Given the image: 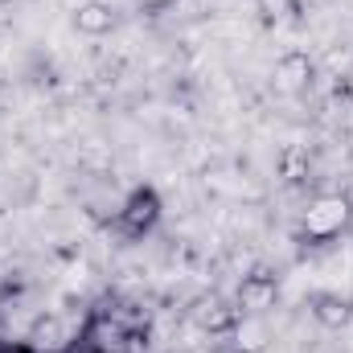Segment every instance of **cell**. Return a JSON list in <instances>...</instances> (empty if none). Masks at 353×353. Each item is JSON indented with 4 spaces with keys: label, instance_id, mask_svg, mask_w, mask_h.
<instances>
[{
    "label": "cell",
    "instance_id": "4",
    "mask_svg": "<svg viewBox=\"0 0 353 353\" xmlns=\"http://www.w3.org/2000/svg\"><path fill=\"white\" fill-rule=\"evenodd\" d=\"M275 79H279V87L288 90H300L308 79H312V62H308V54H283L279 62H275Z\"/></svg>",
    "mask_w": 353,
    "mask_h": 353
},
{
    "label": "cell",
    "instance_id": "6",
    "mask_svg": "<svg viewBox=\"0 0 353 353\" xmlns=\"http://www.w3.org/2000/svg\"><path fill=\"white\" fill-rule=\"evenodd\" d=\"M243 353H251V350H243Z\"/></svg>",
    "mask_w": 353,
    "mask_h": 353
},
{
    "label": "cell",
    "instance_id": "5",
    "mask_svg": "<svg viewBox=\"0 0 353 353\" xmlns=\"http://www.w3.org/2000/svg\"><path fill=\"white\" fill-rule=\"evenodd\" d=\"M152 218H157V197L144 193V197H136V201L128 205V226H132V230H144Z\"/></svg>",
    "mask_w": 353,
    "mask_h": 353
},
{
    "label": "cell",
    "instance_id": "2",
    "mask_svg": "<svg viewBox=\"0 0 353 353\" xmlns=\"http://www.w3.org/2000/svg\"><path fill=\"white\" fill-rule=\"evenodd\" d=\"M312 316H316L325 329H345L353 321V304L341 300V296H333V292H316V296H312Z\"/></svg>",
    "mask_w": 353,
    "mask_h": 353
},
{
    "label": "cell",
    "instance_id": "3",
    "mask_svg": "<svg viewBox=\"0 0 353 353\" xmlns=\"http://www.w3.org/2000/svg\"><path fill=\"white\" fill-rule=\"evenodd\" d=\"M271 300H275V279H271V275L255 271V275L243 279V288H239V304H243V308L263 312V308H271Z\"/></svg>",
    "mask_w": 353,
    "mask_h": 353
},
{
    "label": "cell",
    "instance_id": "1",
    "mask_svg": "<svg viewBox=\"0 0 353 353\" xmlns=\"http://www.w3.org/2000/svg\"><path fill=\"white\" fill-rule=\"evenodd\" d=\"M74 29L87 33V37H103V33H111V29H115V12H111V4H103V0H87V4H79V8H74Z\"/></svg>",
    "mask_w": 353,
    "mask_h": 353
}]
</instances>
